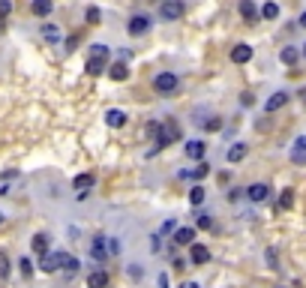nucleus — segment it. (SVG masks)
Segmentation results:
<instances>
[{
	"label": "nucleus",
	"instance_id": "1",
	"mask_svg": "<svg viewBox=\"0 0 306 288\" xmlns=\"http://www.w3.org/2000/svg\"><path fill=\"white\" fill-rule=\"evenodd\" d=\"M177 138H180V126H177V120H174V117L159 120V129H156V135H153V150H150V153H156V150L174 144Z\"/></svg>",
	"mask_w": 306,
	"mask_h": 288
},
{
	"label": "nucleus",
	"instance_id": "2",
	"mask_svg": "<svg viewBox=\"0 0 306 288\" xmlns=\"http://www.w3.org/2000/svg\"><path fill=\"white\" fill-rule=\"evenodd\" d=\"M105 69H108V45L105 42H93L90 45V60H87L84 72L87 75H102Z\"/></svg>",
	"mask_w": 306,
	"mask_h": 288
},
{
	"label": "nucleus",
	"instance_id": "3",
	"mask_svg": "<svg viewBox=\"0 0 306 288\" xmlns=\"http://www.w3.org/2000/svg\"><path fill=\"white\" fill-rule=\"evenodd\" d=\"M177 84H180L177 72H156V78H153V93H156V96H171V93L177 90Z\"/></svg>",
	"mask_w": 306,
	"mask_h": 288
},
{
	"label": "nucleus",
	"instance_id": "4",
	"mask_svg": "<svg viewBox=\"0 0 306 288\" xmlns=\"http://www.w3.org/2000/svg\"><path fill=\"white\" fill-rule=\"evenodd\" d=\"M183 12H186V3L183 0H165V3H159V15L165 21H177V18H183Z\"/></svg>",
	"mask_w": 306,
	"mask_h": 288
},
{
	"label": "nucleus",
	"instance_id": "5",
	"mask_svg": "<svg viewBox=\"0 0 306 288\" xmlns=\"http://www.w3.org/2000/svg\"><path fill=\"white\" fill-rule=\"evenodd\" d=\"M147 30H150V18L147 15H132L129 24H126V33L129 36H144Z\"/></svg>",
	"mask_w": 306,
	"mask_h": 288
},
{
	"label": "nucleus",
	"instance_id": "6",
	"mask_svg": "<svg viewBox=\"0 0 306 288\" xmlns=\"http://www.w3.org/2000/svg\"><path fill=\"white\" fill-rule=\"evenodd\" d=\"M288 159H291L294 165H306V135H297V138H294V144H291V150H288Z\"/></svg>",
	"mask_w": 306,
	"mask_h": 288
},
{
	"label": "nucleus",
	"instance_id": "7",
	"mask_svg": "<svg viewBox=\"0 0 306 288\" xmlns=\"http://www.w3.org/2000/svg\"><path fill=\"white\" fill-rule=\"evenodd\" d=\"M93 183H96L93 171H84V174H75V180H72V189H75L78 195H87V192L93 189Z\"/></svg>",
	"mask_w": 306,
	"mask_h": 288
},
{
	"label": "nucleus",
	"instance_id": "8",
	"mask_svg": "<svg viewBox=\"0 0 306 288\" xmlns=\"http://www.w3.org/2000/svg\"><path fill=\"white\" fill-rule=\"evenodd\" d=\"M57 255V264H60V270L66 273V276H72V273H78V267H81V261L75 258V255H69V252H54Z\"/></svg>",
	"mask_w": 306,
	"mask_h": 288
},
{
	"label": "nucleus",
	"instance_id": "9",
	"mask_svg": "<svg viewBox=\"0 0 306 288\" xmlns=\"http://www.w3.org/2000/svg\"><path fill=\"white\" fill-rule=\"evenodd\" d=\"M246 192V198L249 201H255V204H261V201H267L270 198V186L267 183H252L249 189H243Z\"/></svg>",
	"mask_w": 306,
	"mask_h": 288
},
{
	"label": "nucleus",
	"instance_id": "10",
	"mask_svg": "<svg viewBox=\"0 0 306 288\" xmlns=\"http://www.w3.org/2000/svg\"><path fill=\"white\" fill-rule=\"evenodd\" d=\"M249 60H252V45L240 42V45H234V48H231V63L243 66V63H249Z\"/></svg>",
	"mask_w": 306,
	"mask_h": 288
},
{
	"label": "nucleus",
	"instance_id": "11",
	"mask_svg": "<svg viewBox=\"0 0 306 288\" xmlns=\"http://www.w3.org/2000/svg\"><path fill=\"white\" fill-rule=\"evenodd\" d=\"M126 120H129V117H126V111H123V108H108V111H105V123H108L111 129L126 126Z\"/></svg>",
	"mask_w": 306,
	"mask_h": 288
},
{
	"label": "nucleus",
	"instance_id": "12",
	"mask_svg": "<svg viewBox=\"0 0 306 288\" xmlns=\"http://www.w3.org/2000/svg\"><path fill=\"white\" fill-rule=\"evenodd\" d=\"M183 153H186L189 159H195V162H204L207 144H204V141H189V144H183Z\"/></svg>",
	"mask_w": 306,
	"mask_h": 288
},
{
	"label": "nucleus",
	"instance_id": "13",
	"mask_svg": "<svg viewBox=\"0 0 306 288\" xmlns=\"http://www.w3.org/2000/svg\"><path fill=\"white\" fill-rule=\"evenodd\" d=\"M189 261H192V264H207V261H210V249H207L204 243H192V246H189Z\"/></svg>",
	"mask_w": 306,
	"mask_h": 288
},
{
	"label": "nucleus",
	"instance_id": "14",
	"mask_svg": "<svg viewBox=\"0 0 306 288\" xmlns=\"http://www.w3.org/2000/svg\"><path fill=\"white\" fill-rule=\"evenodd\" d=\"M171 240H174L177 246H192V243H195V228H174Z\"/></svg>",
	"mask_w": 306,
	"mask_h": 288
},
{
	"label": "nucleus",
	"instance_id": "15",
	"mask_svg": "<svg viewBox=\"0 0 306 288\" xmlns=\"http://www.w3.org/2000/svg\"><path fill=\"white\" fill-rule=\"evenodd\" d=\"M90 255H93L99 264L108 258V249H105V234H96V237H93V243H90Z\"/></svg>",
	"mask_w": 306,
	"mask_h": 288
},
{
	"label": "nucleus",
	"instance_id": "16",
	"mask_svg": "<svg viewBox=\"0 0 306 288\" xmlns=\"http://www.w3.org/2000/svg\"><path fill=\"white\" fill-rule=\"evenodd\" d=\"M285 102H288V93H285V90H276V93L264 102V111H267V114H273V111H279Z\"/></svg>",
	"mask_w": 306,
	"mask_h": 288
},
{
	"label": "nucleus",
	"instance_id": "17",
	"mask_svg": "<svg viewBox=\"0 0 306 288\" xmlns=\"http://www.w3.org/2000/svg\"><path fill=\"white\" fill-rule=\"evenodd\" d=\"M246 150H249V147H246L243 141H237V144H231V147H228L225 159H228L231 165H237V162H243V159H246Z\"/></svg>",
	"mask_w": 306,
	"mask_h": 288
},
{
	"label": "nucleus",
	"instance_id": "18",
	"mask_svg": "<svg viewBox=\"0 0 306 288\" xmlns=\"http://www.w3.org/2000/svg\"><path fill=\"white\" fill-rule=\"evenodd\" d=\"M108 78H114V81H126V78H129V66H126L123 60L108 63Z\"/></svg>",
	"mask_w": 306,
	"mask_h": 288
},
{
	"label": "nucleus",
	"instance_id": "19",
	"mask_svg": "<svg viewBox=\"0 0 306 288\" xmlns=\"http://www.w3.org/2000/svg\"><path fill=\"white\" fill-rule=\"evenodd\" d=\"M51 9H54V3H51V0H33V3H30V12H33L36 18H48V15H51Z\"/></svg>",
	"mask_w": 306,
	"mask_h": 288
},
{
	"label": "nucleus",
	"instance_id": "20",
	"mask_svg": "<svg viewBox=\"0 0 306 288\" xmlns=\"http://www.w3.org/2000/svg\"><path fill=\"white\" fill-rule=\"evenodd\" d=\"M279 60H282L285 66H294V63L300 60V51H297V45H285V48L279 51Z\"/></svg>",
	"mask_w": 306,
	"mask_h": 288
},
{
	"label": "nucleus",
	"instance_id": "21",
	"mask_svg": "<svg viewBox=\"0 0 306 288\" xmlns=\"http://www.w3.org/2000/svg\"><path fill=\"white\" fill-rule=\"evenodd\" d=\"M48 240H51V237H48V234H42V231H39V234H33V240H30L33 252H36V255H48Z\"/></svg>",
	"mask_w": 306,
	"mask_h": 288
},
{
	"label": "nucleus",
	"instance_id": "22",
	"mask_svg": "<svg viewBox=\"0 0 306 288\" xmlns=\"http://www.w3.org/2000/svg\"><path fill=\"white\" fill-rule=\"evenodd\" d=\"M42 273H57L60 264H57V255H39V264H36Z\"/></svg>",
	"mask_w": 306,
	"mask_h": 288
},
{
	"label": "nucleus",
	"instance_id": "23",
	"mask_svg": "<svg viewBox=\"0 0 306 288\" xmlns=\"http://www.w3.org/2000/svg\"><path fill=\"white\" fill-rule=\"evenodd\" d=\"M87 288H108V273H105V270H90Z\"/></svg>",
	"mask_w": 306,
	"mask_h": 288
},
{
	"label": "nucleus",
	"instance_id": "24",
	"mask_svg": "<svg viewBox=\"0 0 306 288\" xmlns=\"http://www.w3.org/2000/svg\"><path fill=\"white\" fill-rule=\"evenodd\" d=\"M240 15H243V21H258V9H255V3L252 0H240Z\"/></svg>",
	"mask_w": 306,
	"mask_h": 288
},
{
	"label": "nucleus",
	"instance_id": "25",
	"mask_svg": "<svg viewBox=\"0 0 306 288\" xmlns=\"http://www.w3.org/2000/svg\"><path fill=\"white\" fill-rule=\"evenodd\" d=\"M42 39L51 42V45H57L60 42V27L57 24H42Z\"/></svg>",
	"mask_w": 306,
	"mask_h": 288
},
{
	"label": "nucleus",
	"instance_id": "26",
	"mask_svg": "<svg viewBox=\"0 0 306 288\" xmlns=\"http://www.w3.org/2000/svg\"><path fill=\"white\" fill-rule=\"evenodd\" d=\"M204 198H207V189H204L201 183H195V186L189 189V204L198 207V204H204Z\"/></svg>",
	"mask_w": 306,
	"mask_h": 288
},
{
	"label": "nucleus",
	"instance_id": "27",
	"mask_svg": "<svg viewBox=\"0 0 306 288\" xmlns=\"http://www.w3.org/2000/svg\"><path fill=\"white\" fill-rule=\"evenodd\" d=\"M258 15H261L264 21H276V18H279V3H273V0H270V3H264Z\"/></svg>",
	"mask_w": 306,
	"mask_h": 288
},
{
	"label": "nucleus",
	"instance_id": "28",
	"mask_svg": "<svg viewBox=\"0 0 306 288\" xmlns=\"http://www.w3.org/2000/svg\"><path fill=\"white\" fill-rule=\"evenodd\" d=\"M207 174H210V165H207V162H198V165H195V168H192V171H189V174H186V177H189V180H195V183H198V180H204V177H207Z\"/></svg>",
	"mask_w": 306,
	"mask_h": 288
},
{
	"label": "nucleus",
	"instance_id": "29",
	"mask_svg": "<svg viewBox=\"0 0 306 288\" xmlns=\"http://www.w3.org/2000/svg\"><path fill=\"white\" fill-rule=\"evenodd\" d=\"M195 225H198L201 231H210V228H213V219H210V213L198 210V213H195Z\"/></svg>",
	"mask_w": 306,
	"mask_h": 288
},
{
	"label": "nucleus",
	"instance_id": "30",
	"mask_svg": "<svg viewBox=\"0 0 306 288\" xmlns=\"http://www.w3.org/2000/svg\"><path fill=\"white\" fill-rule=\"evenodd\" d=\"M84 18H87V24H99V18H102L99 6H87V9H84Z\"/></svg>",
	"mask_w": 306,
	"mask_h": 288
},
{
	"label": "nucleus",
	"instance_id": "31",
	"mask_svg": "<svg viewBox=\"0 0 306 288\" xmlns=\"http://www.w3.org/2000/svg\"><path fill=\"white\" fill-rule=\"evenodd\" d=\"M291 204H294V189H282V195H279V207L288 210Z\"/></svg>",
	"mask_w": 306,
	"mask_h": 288
},
{
	"label": "nucleus",
	"instance_id": "32",
	"mask_svg": "<svg viewBox=\"0 0 306 288\" xmlns=\"http://www.w3.org/2000/svg\"><path fill=\"white\" fill-rule=\"evenodd\" d=\"M105 249H108L111 255H120V249H123V246H120V240H117V237H105Z\"/></svg>",
	"mask_w": 306,
	"mask_h": 288
},
{
	"label": "nucleus",
	"instance_id": "33",
	"mask_svg": "<svg viewBox=\"0 0 306 288\" xmlns=\"http://www.w3.org/2000/svg\"><path fill=\"white\" fill-rule=\"evenodd\" d=\"M9 276V258H6V252L0 249V279H6Z\"/></svg>",
	"mask_w": 306,
	"mask_h": 288
},
{
	"label": "nucleus",
	"instance_id": "34",
	"mask_svg": "<svg viewBox=\"0 0 306 288\" xmlns=\"http://www.w3.org/2000/svg\"><path fill=\"white\" fill-rule=\"evenodd\" d=\"M204 129H207V132H219V129H222V120H219V117H210V120L204 123Z\"/></svg>",
	"mask_w": 306,
	"mask_h": 288
},
{
	"label": "nucleus",
	"instance_id": "35",
	"mask_svg": "<svg viewBox=\"0 0 306 288\" xmlns=\"http://www.w3.org/2000/svg\"><path fill=\"white\" fill-rule=\"evenodd\" d=\"M174 228H177V225H174V219H165V222L159 225V234H174Z\"/></svg>",
	"mask_w": 306,
	"mask_h": 288
},
{
	"label": "nucleus",
	"instance_id": "36",
	"mask_svg": "<svg viewBox=\"0 0 306 288\" xmlns=\"http://www.w3.org/2000/svg\"><path fill=\"white\" fill-rule=\"evenodd\" d=\"M18 267H21V273H24V276H30V273H33V264H30V258H21V261H18Z\"/></svg>",
	"mask_w": 306,
	"mask_h": 288
},
{
	"label": "nucleus",
	"instance_id": "37",
	"mask_svg": "<svg viewBox=\"0 0 306 288\" xmlns=\"http://www.w3.org/2000/svg\"><path fill=\"white\" fill-rule=\"evenodd\" d=\"M12 12V0H0V21Z\"/></svg>",
	"mask_w": 306,
	"mask_h": 288
},
{
	"label": "nucleus",
	"instance_id": "38",
	"mask_svg": "<svg viewBox=\"0 0 306 288\" xmlns=\"http://www.w3.org/2000/svg\"><path fill=\"white\" fill-rule=\"evenodd\" d=\"M75 45H78V36H69L66 39V51H75Z\"/></svg>",
	"mask_w": 306,
	"mask_h": 288
},
{
	"label": "nucleus",
	"instance_id": "39",
	"mask_svg": "<svg viewBox=\"0 0 306 288\" xmlns=\"http://www.w3.org/2000/svg\"><path fill=\"white\" fill-rule=\"evenodd\" d=\"M12 177H18V171H15V168H9V171H3V174H0V180H12Z\"/></svg>",
	"mask_w": 306,
	"mask_h": 288
},
{
	"label": "nucleus",
	"instance_id": "40",
	"mask_svg": "<svg viewBox=\"0 0 306 288\" xmlns=\"http://www.w3.org/2000/svg\"><path fill=\"white\" fill-rule=\"evenodd\" d=\"M240 195H243V189H231V192H228V201H237Z\"/></svg>",
	"mask_w": 306,
	"mask_h": 288
},
{
	"label": "nucleus",
	"instance_id": "41",
	"mask_svg": "<svg viewBox=\"0 0 306 288\" xmlns=\"http://www.w3.org/2000/svg\"><path fill=\"white\" fill-rule=\"evenodd\" d=\"M240 102H243V105H252V102H255V96H252V93H243V99H240Z\"/></svg>",
	"mask_w": 306,
	"mask_h": 288
},
{
	"label": "nucleus",
	"instance_id": "42",
	"mask_svg": "<svg viewBox=\"0 0 306 288\" xmlns=\"http://www.w3.org/2000/svg\"><path fill=\"white\" fill-rule=\"evenodd\" d=\"M267 261H270V267H276V252L273 249H267Z\"/></svg>",
	"mask_w": 306,
	"mask_h": 288
},
{
	"label": "nucleus",
	"instance_id": "43",
	"mask_svg": "<svg viewBox=\"0 0 306 288\" xmlns=\"http://www.w3.org/2000/svg\"><path fill=\"white\" fill-rule=\"evenodd\" d=\"M159 288H168V276L165 273H159Z\"/></svg>",
	"mask_w": 306,
	"mask_h": 288
},
{
	"label": "nucleus",
	"instance_id": "44",
	"mask_svg": "<svg viewBox=\"0 0 306 288\" xmlns=\"http://www.w3.org/2000/svg\"><path fill=\"white\" fill-rule=\"evenodd\" d=\"M180 288H201V285H198V282H183Z\"/></svg>",
	"mask_w": 306,
	"mask_h": 288
},
{
	"label": "nucleus",
	"instance_id": "45",
	"mask_svg": "<svg viewBox=\"0 0 306 288\" xmlns=\"http://www.w3.org/2000/svg\"><path fill=\"white\" fill-rule=\"evenodd\" d=\"M297 24H300V27H306V12L300 15V18H297Z\"/></svg>",
	"mask_w": 306,
	"mask_h": 288
},
{
	"label": "nucleus",
	"instance_id": "46",
	"mask_svg": "<svg viewBox=\"0 0 306 288\" xmlns=\"http://www.w3.org/2000/svg\"><path fill=\"white\" fill-rule=\"evenodd\" d=\"M3 222H6V216H3V210H0V225H3Z\"/></svg>",
	"mask_w": 306,
	"mask_h": 288
},
{
	"label": "nucleus",
	"instance_id": "47",
	"mask_svg": "<svg viewBox=\"0 0 306 288\" xmlns=\"http://www.w3.org/2000/svg\"><path fill=\"white\" fill-rule=\"evenodd\" d=\"M300 54H303V57H306V45H303V51H300Z\"/></svg>",
	"mask_w": 306,
	"mask_h": 288
},
{
	"label": "nucleus",
	"instance_id": "48",
	"mask_svg": "<svg viewBox=\"0 0 306 288\" xmlns=\"http://www.w3.org/2000/svg\"><path fill=\"white\" fill-rule=\"evenodd\" d=\"M153 3H165V0H153Z\"/></svg>",
	"mask_w": 306,
	"mask_h": 288
}]
</instances>
